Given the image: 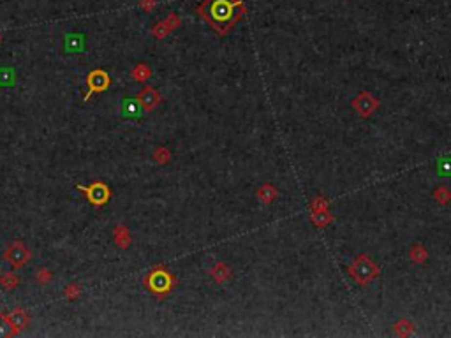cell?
Segmentation results:
<instances>
[{
	"label": "cell",
	"mask_w": 451,
	"mask_h": 338,
	"mask_svg": "<svg viewBox=\"0 0 451 338\" xmlns=\"http://www.w3.org/2000/svg\"><path fill=\"white\" fill-rule=\"evenodd\" d=\"M13 83V69H0V85Z\"/></svg>",
	"instance_id": "cell-12"
},
{
	"label": "cell",
	"mask_w": 451,
	"mask_h": 338,
	"mask_svg": "<svg viewBox=\"0 0 451 338\" xmlns=\"http://www.w3.org/2000/svg\"><path fill=\"white\" fill-rule=\"evenodd\" d=\"M166 25L173 30L175 27H178V25H180V20L176 18V14H169V18L166 20Z\"/></svg>",
	"instance_id": "cell-15"
},
{
	"label": "cell",
	"mask_w": 451,
	"mask_h": 338,
	"mask_svg": "<svg viewBox=\"0 0 451 338\" xmlns=\"http://www.w3.org/2000/svg\"><path fill=\"white\" fill-rule=\"evenodd\" d=\"M236 7H240V2L236 0H206L199 11L203 13V18L217 28V32H226V28H229L238 18Z\"/></svg>",
	"instance_id": "cell-1"
},
{
	"label": "cell",
	"mask_w": 451,
	"mask_h": 338,
	"mask_svg": "<svg viewBox=\"0 0 451 338\" xmlns=\"http://www.w3.org/2000/svg\"><path fill=\"white\" fill-rule=\"evenodd\" d=\"M150 76H152V71H150V67H146L144 63H140L138 67L132 69V78L138 80V81H144V80H148Z\"/></svg>",
	"instance_id": "cell-10"
},
{
	"label": "cell",
	"mask_w": 451,
	"mask_h": 338,
	"mask_svg": "<svg viewBox=\"0 0 451 338\" xmlns=\"http://www.w3.org/2000/svg\"><path fill=\"white\" fill-rule=\"evenodd\" d=\"M5 335H14V333L13 329H11L9 322H7L5 314H0V337H5Z\"/></svg>",
	"instance_id": "cell-11"
},
{
	"label": "cell",
	"mask_w": 451,
	"mask_h": 338,
	"mask_svg": "<svg viewBox=\"0 0 451 338\" xmlns=\"http://www.w3.org/2000/svg\"><path fill=\"white\" fill-rule=\"evenodd\" d=\"M5 317H7V322H9L13 333H18L20 329L27 328L28 324V314L21 308H14L9 314H5Z\"/></svg>",
	"instance_id": "cell-4"
},
{
	"label": "cell",
	"mask_w": 451,
	"mask_h": 338,
	"mask_svg": "<svg viewBox=\"0 0 451 338\" xmlns=\"http://www.w3.org/2000/svg\"><path fill=\"white\" fill-rule=\"evenodd\" d=\"M20 284V278L14 273H4V275L0 277V285H2V289H5V291H13V289H16Z\"/></svg>",
	"instance_id": "cell-9"
},
{
	"label": "cell",
	"mask_w": 451,
	"mask_h": 338,
	"mask_svg": "<svg viewBox=\"0 0 451 338\" xmlns=\"http://www.w3.org/2000/svg\"><path fill=\"white\" fill-rule=\"evenodd\" d=\"M140 4H141V7H143L144 11H152L155 5H157V2H155V0H141Z\"/></svg>",
	"instance_id": "cell-16"
},
{
	"label": "cell",
	"mask_w": 451,
	"mask_h": 338,
	"mask_svg": "<svg viewBox=\"0 0 451 338\" xmlns=\"http://www.w3.org/2000/svg\"><path fill=\"white\" fill-rule=\"evenodd\" d=\"M171 284H173V278L167 275L164 270L154 271V273L150 275V278L146 280V285L157 294H166L167 291L171 289Z\"/></svg>",
	"instance_id": "cell-3"
},
{
	"label": "cell",
	"mask_w": 451,
	"mask_h": 338,
	"mask_svg": "<svg viewBox=\"0 0 451 338\" xmlns=\"http://www.w3.org/2000/svg\"><path fill=\"white\" fill-rule=\"evenodd\" d=\"M82 41H83L82 36H69L67 37V48L71 51L78 50V48H82Z\"/></svg>",
	"instance_id": "cell-13"
},
{
	"label": "cell",
	"mask_w": 451,
	"mask_h": 338,
	"mask_svg": "<svg viewBox=\"0 0 451 338\" xmlns=\"http://www.w3.org/2000/svg\"><path fill=\"white\" fill-rule=\"evenodd\" d=\"M30 257H32L30 250H28L21 241H18V239L13 241V243L7 247V250L4 252V259L5 261H9L14 268L25 266V264L30 261Z\"/></svg>",
	"instance_id": "cell-2"
},
{
	"label": "cell",
	"mask_w": 451,
	"mask_h": 338,
	"mask_svg": "<svg viewBox=\"0 0 451 338\" xmlns=\"http://www.w3.org/2000/svg\"><path fill=\"white\" fill-rule=\"evenodd\" d=\"M138 100H140L141 106H143L144 109L152 111V109H154L155 106L161 102V95H159L157 92L152 88V86H146V88H143V90H141V94L138 95Z\"/></svg>",
	"instance_id": "cell-6"
},
{
	"label": "cell",
	"mask_w": 451,
	"mask_h": 338,
	"mask_svg": "<svg viewBox=\"0 0 451 338\" xmlns=\"http://www.w3.org/2000/svg\"><path fill=\"white\" fill-rule=\"evenodd\" d=\"M123 117H140L141 113V102L138 99H125L122 106Z\"/></svg>",
	"instance_id": "cell-8"
},
{
	"label": "cell",
	"mask_w": 451,
	"mask_h": 338,
	"mask_svg": "<svg viewBox=\"0 0 451 338\" xmlns=\"http://www.w3.org/2000/svg\"><path fill=\"white\" fill-rule=\"evenodd\" d=\"M90 92H102L109 86V76L104 71H94L86 80Z\"/></svg>",
	"instance_id": "cell-5"
},
{
	"label": "cell",
	"mask_w": 451,
	"mask_h": 338,
	"mask_svg": "<svg viewBox=\"0 0 451 338\" xmlns=\"http://www.w3.org/2000/svg\"><path fill=\"white\" fill-rule=\"evenodd\" d=\"M85 192L88 194V199H90V203H94V204H104L106 201H108V198H109V190H108V187L106 185H102V183H95L92 189H85Z\"/></svg>",
	"instance_id": "cell-7"
},
{
	"label": "cell",
	"mask_w": 451,
	"mask_h": 338,
	"mask_svg": "<svg viewBox=\"0 0 451 338\" xmlns=\"http://www.w3.org/2000/svg\"><path fill=\"white\" fill-rule=\"evenodd\" d=\"M36 278L39 280L41 284H46L48 280H51V273H48V271H46L44 268H42V270L39 271V273H37V275H36Z\"/></svg>",
	"instance_id": "cell-14"
}]
</instances>
